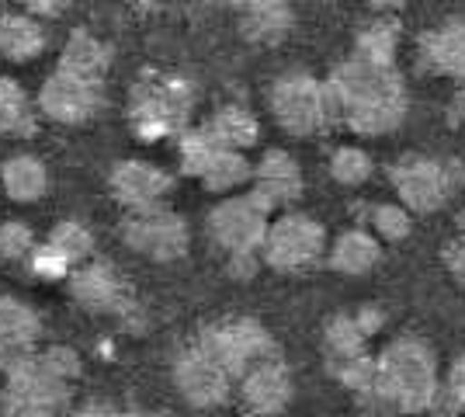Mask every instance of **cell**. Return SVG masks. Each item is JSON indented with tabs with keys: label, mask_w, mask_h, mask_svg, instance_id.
<instances>
[{
	"label": "cell",
	"mask_w": 465,
	"mask_h": 417,
	"mask_svg": "<svg viewBox=\"0 0 465 417\" xmlns=\"http://www.w3.org/2000/svg\"><path fill=\"white\" fill-rule=\"evenodd\" d=\"M327 84L330 119L361 136L392 133L407 115V87L396 66H379L361 56L344 60Z\"/></svg>",
	"instance_id": "6da1fadb"
},
{
	"label": "cell",
	"mask_w": 465,
	"mask_h": 417,
	"mask_svg": "<svg viewBox=\"0 0 465 417\" xmlns=\"http://www.w3.org/2000/svg\"><path fill=\"white\" fill-rule=\"evenodd\" d=\"M438 397L441 382L430 348L417 338H400L379 355V379L365 407H371L375 414H382L386 407L403 414H424L434 411Z\"/></svg>",
	"instance_id": "7a4b0ae2"
},
{
	"label": "cell",
	"mask_w": 465,
	"mask_h": 417,
	"mask_svg": "<svg viewBox=\"0 0 465 417\" xmlns=\"http://www.w3.org/2000/svg\"><path fill=\"white\" fill-rule=\"evenodd\" d=\"M4 390H0V417H66L74 403V382L59 379L39 352L0 358Z\"/></svg>",
	"instance_id": "3957f363"
},
{
	"label": "cell",
	"mask_w": 465,
	"mask_h": 417,
	"mask_svg": "<svg viewBox=\"0 0 465 417\" xmlns=\"http://www.w3.org/2000/svg\"><path fill=\"white\" fill-rule=\"evenodd\" d=\"M194 341H198L232 379H243L253 365H261V362L282 358L272 334L251 317L209 323V327H202V334Z\"/></svg>",
	"instance_id": "277c9868"
},
{
	"label": "cell",
	"mask_w": 465,
	"mask_h": 417,
	"mask_svg": "<svg viewBox=\"0 0 465 417\" xmlns=\"http://www.w3.org/2000/svg\"><path fill=\"white\" fill-rule=\"evenodd\" d=\"M268 216H272V205L257 192H247V195H230V199L219 202L205 219V226H209V237L215 247L226 251V258L261 254L268 226H272Z\"/></svg>",
	"instance_id": "5b68a950"
},
{
	"label": "cell",
	"mask_w": 465,
	"mask_h": 417,
	"mask_svg": "<svg viewBox=\"0 0 465 417\" xmlns=\"http://www.w3.org/2000/svg\"><path fill=\"white\" fill-rule=\"evenodd\" d=\"M323 247H327L323 223H316L312 216H302V213H285V216H278L268 226L261 261L272 272L292 275V272H306L310 264L323 258Z\"/></svg>",
	"instance_id": "8992f818"
},
{
	"label": "cell",
	"mask_w": 465,
	"mask_h": 417,
	"mask_svg": "<svg viewBox=\"0 0 465 417\" xmlns=\"http://www.w3.org/2000/svg\"><path fill=\"white\" fill-rule=\"evenodd\" d=\"M389 178L410 213H434L451 199V192L465 178V167H459L455 160L403 157L389 171Z\"/></svg>",
	"instance_id": "52a82bcc"
},
{
	"label": "cell",
	"mask_w": 465,
	"mask_h": 417,
	"mask_svg": "<svg viewBox=\"0 0 465 417\" xmlns=\"http://www.w3.org/2000/svg\"><path fill=\"white\" fill-rule=\"evenodd\" d=\"M272 112L289 136H316L333 125L330 119L327 84L310 74H285L272 84Z\"/></svg>",
	"instance_id": "ba28073f"
},
{
	"label": "cell",
	"mask_w": 465,
	"mask_h": 417,
	"mask_svg": "<svg viewBox=\"0 0 465 417\" xmlns=\"http://www.w3.org/2000/svg\"><path fill=\"white\" fill-rule=\"evenodd\" d=\"M122 240L150 261H177L188 254L192 247V233L188 223L171 213L167 205L156 209H139V213H125L122 216Z\"/></svg>",
	"instance_id": "9c48e42d"
},
{
	"label": "cell",
	"mask_w": 465,
	"mask_h": 417,
	"mask_svg": "<svg viewBox=\"0 0 465 417\" xmlns=\"http://www.w3.org/2000/svg\"><path fill=\"white\" fill-rule=\"evenodd\" d=\"M70 296L77 299L84 310L91 313H112V317L125 320L129 327H136L139 306L125 278L118 275L108 261H91V264H80L70 275Z\"/></svg>",
	"instance_id": "30bf717a"
},
{
	"label": "cell",
	"mask_w": 465,
	"mask_h": 417,
	"mask_svg": "<svg viewBox=\"0 0 465 417\" xmlns=\"http://www.w3.org/2000/svg\"><path fill=\"white\" fill-rule=\"evenodd\" d=\"M174 386L192 407H223L232 393V376L198 341L184 344L174 358Z\"/></svg>",
	"instance_id": "8fae6325"
},
{
	"label": "cell",
	"mask_w": 465,
	"mask_h": 417,
	"mask_svg": "<svg viewBox=\"0 0 465 417\" xmlns=\"http://www.w3.org/2000/svg\"><path fill=\"white\" fill-rule=\"evenodd\" d=\"M192 108V91L188 84L167 77H146L143 87H136V101H133V119H136L143 136H160L181 129V122Z\"/></svg>",
	"instance_id": "7c38bea8"
},
{
	"label": "cell",
	"mask_w": 465,
	"mask_h": 417,
	"mask_svg": "<svg viewBox=\"0 0 465 417\" xmlns=\"http://www.w3.org/2000/svg\"><path fill=\"white\" fill-rule=\"evenodd\" d=\"M101 101H104L101 84L80 80L74 74H63V70H56L39 91L42 115H49L53 122H66V125L91 119L97 108H101Z\"/></svg>",
	"instance_id": "4fadbf2b"
},
{
	"label": "cell",
	"mask_w": 465,
	"mask_h": 417,
	"mask_svg": "<svg viewBox=\"0 0 465 417\" xmlns=\"http://www.w3.org/2000/svg\"><path fill=\"white\" fill-rule=\"evenodd\" d=\"M91 251H94L91 230L84 223L66 219V223H56L49 230L45 243L32 254V272L39 278H66L74 275V268L80 261L91 258Z\"/></svg>",
	"instance_id": "5bb4252c"
},
{
	"label": "cell",
	"mask_w": 465,
	"mask_h": 417,
	"mask_svg": "<svg viewBox=\"0 0 465 417\" xmlns=\"http://www.w3.org/2000/svg\"><path fill=\"white\" fill-rule=\"evenodd\" d=\"M112 195L125 213H139V209H156L163 205V195L171 192V174L160 171L156 164L146 160H122L112 171Z\"/></svg>",
	"instance_id": "9a60e30c"
},
{
	"label": "cell",
	"mask_w": 465,
	"mask_h": 417,
	"mask_svg": "<svg viewBox=\"0 0 465 417\" xmlns=\"http://www.w3.org/2000/svg\"><path fill=\"white\" fill-rule=\"evenodd\" d=\"M292 400V372L282 358L253 365L247 376L240 379V403L253 417H274L289 407Z\"/></svg>",
	"instance_id": "2e32d148"
},
{
	"label": "cell",
	"mask_w": 465,
	"mask_h": 417,
	"mask_svg": "<svg viewBox=\"0 0 465 417\" xmlns=\"http://www.w3.org/2000/svg\"><path fill=\"white\" fill-rule=\"evenodd\" d=\"M251 192H257L272 209L292 205L302 195V167L285 150H268L264 157L257 160V167H253Z\"/></svg>",
	"instance_id": "e0dca14e"
},
{
	"label": "cell",
	"mask_w": 465,
	"mask_h": 417,
	"mask_svg": "<svg viewBox=\"0 0 465 417\" xmlns=\"http://www.w3.org/2000/svg\"><path fill=\"white\" fill-rule=\"evenodd\" d=\"M420 66L438 77L465 80V21H448L420 39Z\"/></svg>",
	"instance_id": "ac0fdd59"
},
{
	"label": "cell",
	"mask_w": 465,
	"mask_h": 417,
	"mask_svg": "<svg viewBox=\"0 0 465 417\" xmlns=\"http://www.w3.org/2000/svg\"><path fill=\"white\" fill-rule=\"evenodd\" d=\"M292 4L289 0H243L240 4V32L257 45H274L289 35Z\"/></svg>",
	"instance_id": "d6986e66"
},
{
	"label": "cell",
	"mask_w": 465,
	"mask_h": 417,
	"mask_svg": "<svg viewBox=\"0 0 465 417\" xmlns=\"http://www.w3.org/2000/svg\"><path fill=\"white\" fill-rule=\"evenodd\" d=\"M39 334H42L39 313L28 303L0 296V358L35 352L32 344L39 341Z\"/></svg>",
	"instance_id": "ffe728a7"
},
{
	"label": "cell",
	"mask_w": 465,
	"mask_h": 417,
	"mask_svg": "<svg viewBox=\"0 0 465 417\" xmlns=\"http://www.w3.org/2000/svg\"><path fill=\"white\" fill-rule=\"evenodd\" d=\"M382 261V247L369 230H344L330 247V268L341 275H369Z\"/></svg>",
	"instance_id": "44dd1931"
},
{
	"label": "cell",
	"mask_w": 465,
	"mask_h": 417,
	"mask_svg": "<svg viewBox=\"0 0 465 417\" xmlns=\"http://www.w3.org/2000/svg\"><path fill=\"white\" fill-rule=\"evenodd\" d=\"M0 184L7 192V199L15 202H39L49 192V171L39 157H7L0 164Z\"/></svg>",
	"instance_id": "7402d4cb"
},
{
	"label": "cell",
	"mask_w": 465,
	"mask_h": 417,
	"mask_svg": "<svg viewBox=\"0 0 465 417\" xmlns=\"http://www.w3.org/2000/svg\"><path fill=\"white\" fill-rule=\"evenodd\" d=\"M108 60H112V53H108L104 42H97L87 32H74L66 49H63V56H59V70L74 74L80 80H91V84H101L104 70H108Z\"/></svg>",
	"instance_id": "603a6c76"
},
{
	"label": "cell",
	"mask_w": 465,
	"mask_h": 417,
	"mask_svg": "<svg viewBox=\"0 0 465 417\" xmlns=\"http://www.w3.org/2000/svg\"><path fill=\"white\" fill-rule=\"evenodd\" d=\"M45 49V28L32 15H4L0 18V56L11 63L35 60Z\"/></svg>",
	"instance_id": "cb8c5ba5"
},
{
	"label": "cell",
	"mask_w": 465,
	"mask_h": 417,
	"mask_svg": "<svg viewBox=\"0 0 465 417\" xmlns=\"http://www.w3.org/2000/svg\"><path fill=\"white\" fill-rule=\"evenodd\" d=\"M205 125L213 129V136L219 139L226 150H247V146H253L257 136H261L257 119H253L247 108H240V104H226V108H219Z\"/></svg>",
	"instance_id": "d4e9b609"
},
{
	"label": "cell",
	"mask_w": 465,
	"mask_h": 417,
	"mask_svg": "<svg viewBox=\"0 0 465 417\" xmlns=\"http://www.w3.org/2000/svg\"><path fill=\"white\" fill-rule=\"evenodd\" d=\"M0 133L7 136H32L35 133V108L18 80L0 77Z\"/></svg>",
	"instance_id": "484cf974"
},
{
	"label": "cell",
	"mask_w": 465,
	"mask_h": 417,
	"mask_svg": "<svg viewBox=\"0 0 465 417\" xmlns=\"http://www.w3.org/2000/svg\"><path fill=\"white\" fill-rule=\"evenodd\" d=\"M202 188L205 192H236V188H243L247 181H253V167L251 160L243 157V150H223V154H215V160L205 167V174H202Z\"/></svg>",
	"instance_id": "4316f807"
},
{
	"label": "cell",
	"mask_w": 465,
	"mask_h": 417,
	"mask_svg": "<svg viewBox=\"0 0 465 417\" xmlns=\"http://www.w3.org/2000/svg\"><path fill=\"white\" fill-rule=\"evenodd\" d=\"M396 42H400L396 18H389V15L386 18H375L354 42V56L379 63V66H396Z\"/></svg>",
	"instance_id": "83f0119b"
},
{
	"label": "cell",
	"mask_w": 465,
	"mask_h": 417,
	"mask_svg": "<svg viewBox=\"0 0 465 417\" xmlns=\"http://www.w3.org/2000/svg\"><path fill=\"white\" fill-rule=\"evenodd\" d=\"M365 331L358 327L354 313H341L327 323L323 344H327V362H344V358L365 355Z\"/></svg>",
	"instance_id": "f1b7e54d"
},
{
	"label": "cell",
	"mask_w": 465,
	"mask_h": 417,
	"mask_svg": "<svg viewBox=\"0 0 465 417\" xmlns=\"http://www.w3.org/2000/svg\"><path fill=\"white\" fill-rule=\"evenodd\" d=\"M226 146L213 136V129L209 125H202V129H188L184 136H181V171L184 174H192V178H202L205 174V167L215 160V154H223Z\"/></svg>",
	"instance_id": "f546056e"
},
{
	"label": "cell",
	"mask_w": 465,
	"mask_h": 417,
	"mask_svg": "<svg viewBox=\"0 0 465 417\" xmlns=\"http://www.w3.org/2000/svg\"><path fill=\"white\" fill-rule=\"evenodd\" d=\"M330 372L337 376L341 386H348L351 393L361 400V407H365L371 390H375V379H379V358L354 355V358H344V362H330Z\"/></svg>",
	"instance_id": "4dcf8cb0"
},
{
	"label": "cell",
	"mask_w": 465,
	"mask_h": 417,
	"mask_svg": "<svg viewBox=\"0 0 465 417\" xmlns=\"http://www.w3.org/2000/svg\"><path fill=\"white\" fill-rule=\"evenodd\" d=\"M371 157L361 150V146H341V150H333V157H330V174L333 181H341V184H365L371 178Z\"/></svg>",
	"instance_id": "1f68e13d"
},
{
	"label": "cell",
	"mask_w": 465,
	"mask_h": 417,
	"mask_svg": "<svg viewBox=\"0 0 465 417\" xmlns=\"http://www.w3.org/2000/svg\"><path fill=\"white\" fill-rule=\"evenodd\" d=\"M371 230H375V237L389 240V243H400V240L410 237V230H413V219H410V209L407 205H396V202H382V205H375L371 209Z\"/></svg>",
	"instance_id": "d6a6232c"
},
{
	"label": "cell",
	"mask_w": 465,
	"mask_h": 417,
	"mask_svg": "<svg viewBox=\"0 0 465 417\" xmlns=\"http://www.w3.org/2000/svg\"><path fill=\"white\" fill-rule=\"evenodd\" d=\"M35 251H39V243H35L32 226H25L18 219L0 223V258L21 261V258H32Z\"/></svg>",
	"instance_id": "836d02e7"
},
{
	"label": "cell",
	"mask_w": 465,
	"mask_h": 417,
	"mask_svg": "<svg viewBox=\"0 0 465 417\" xmlns=\"http://www.w3.org/2000/svg\"><path fill=\"white\" fill-rule=\"evenodd\" d=\"M462 407H465V352L455 358V365L448 372V382L445 390H441V397H438V403H434V411L441 417H455Z\"/></svg>",
	"instance_id": "e575fe53"
},
{
	"label": "cell",
	"mask_w": 465,
	"mask_h": 417,
	"mask_svg": "<svg viewBox=\"0 0 465 417\" xmlns=\"http://www.w3.org/2000/svg\"><path fill=\"white\" fill-rule=\"evenodd\" d=\"M39 355H42V362H45L59 379H66V382H77L80 372H84L80 355L74 352V348H66V344H53V348H45V352H39Z\"/></svg>",
	"instance_id": "d590c367"
},
{
	"label": "cell",
	"mask_w": 465,
	"mask_h": 417,
	"mask_svg": "<svg viewBox=\"0 0 465 417\" xmlns=\"http://www.w3.org/2000/svg\"><path fill=\"white\" fill-rule=\"evenodd\" d=\"M445 264L455 278H465V219L459 223V237L445 247Z\"/></svg>",
	"instance_id": "8d00e7d4"
},
{
	"label": "cell",
	"mask_w": 465,
	"mask_h": 417,
	"mask_svg": "<svg viewBox=\"0 0 465 417\" xmlns=\"http://www.w3.org/2000/svg\"><path fill=\"white\" fill-rule=\"evenodd\" d=\"M28 15H39V18H56L70 7V0H18Z\"/></svg>",
	"instance_id": "74e56055"
},
{
	"label": "cell",
	"mask_w": 465,
	"mask_h": 417,
	"mask_svg": "<svg viewBox=\"0 0 465 417\" xmlns=\"http://www.w3.org/2000/svg\"><path fill=\"white\" fill-rule=\"evenodd\" d=\"M70 417H150V414H136V411H115L112 403H101V400H91V403H84L80 411H74Z\"/></svg>",
	"instance_id": "f35d334b"
},
{
	"label": "cell",
	"mask_w": 465,
	"mask_h": 417,
	"mask_svg": "<svg viewBox=\"0 0 465 417\" xmlns=\"http://www.w3.org/2000/svg\"><path fill=\"white\" fill-rule=\"evenodd\" d=\"M354 320H358V327L365 331V338H371V334H379V331H382V323H386V313H382L379 306H361V310L354 313Z\"/></svg>",
	"instance_id": "ab89813d"
},
{
	"label": "cell",
	"mask_w": 465,
	"mask_h": 417,
	"mask_svg": "<svg viewBox=\"0 0 465 417\" xmlns=\"http://www.w3.org/2000/svg\"><path fill=\"white\" fill-rule=\"evenodd\" d=\"M375 11H396V7H403V0H369Z\"/></svg>",
	"instance_id": "60d3db41"
},
{
	"label": "cell",
	"mask_w": 465,
	"mask_h": 417,
	"mask_svg": "<svg viewBox=\"0 0 465 417\" xmlns=\"http://www.w3.org/2000/svg\"><path fill=\"white\" fill-rule=\"evenodd\" d=\"M223 4H236V7H240V4H243V0H223Z\"/></svg>",
	"instance_id": "b9f144b4"
},
{
	"label": "cell",
	"mask_w": 465,
	"mask_h": 417,
	"mask_svg": "<svg viewBox=\"0 0 465 417\" xmlns=\"http://www.w3.org/2000/svg\"><path fill=\"white\" fill-rule=\"evenodd\" d=\"M371 417H392V414H371Z\"/></svg>",
	"instance_id": "7bdbcfd3"
}]
</instances>
